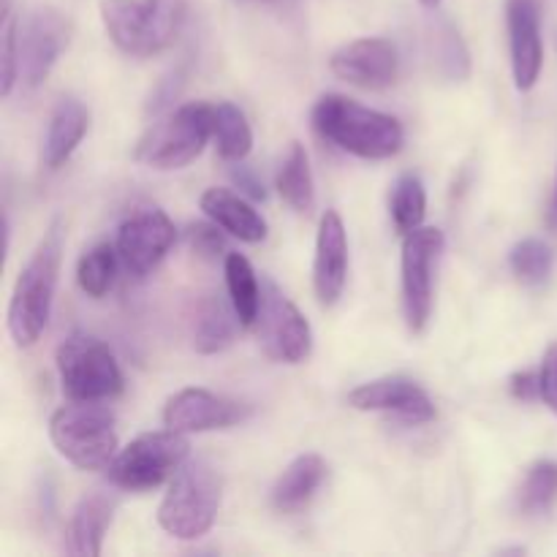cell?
Wrapping results in <instances>:
<instances>
[{
  "mask_svg": "<svg viewBox=\"0 0 557 557\" xmlns=\"http://www.w3.org/2000/svg\"><path fill=\"white\" fill-rule=\"evenodd\" d=\"M549 226L557 232V174H555V190H553V201H549Z\"/></svg>",
  "mask_w": 557,
  "mask_h": 557,
  "instance_id": "e575fe53",
  "label": "cell"
},
{
  "mask_svg": "<svg viewBox=\"0 0 557 557\" xmlns=\"http://www.w3.org/2000/svg\"><path fill=\"white\" fill-rule=\"evenodd\" d=\"M237 326H243L232 299L221 294H210L201 299L194 319V348L199 354H221L237 337Z\"/></svg>",
  "mask_w": 557,
  "mask_h": 557,
  "instance_id": "7402d4cb",
  "label": "cell"
},
{
  "mask_svg": "<svg viewBox=\"0 0 557 557\" xmlns=\"http://www.w3.org/2000/svg\"><path fill=\"white\" fill-rule=\"evenodd\" d=\"M277 194L286 201L292 210L297 212H310L315 207V183L313 172H310L308 152L299 141H292L286 158L281 163V172H277Z\"/></svg>",
  "mask_w": 557,
  "mask_h": 557,
  "instance_id": "cb8c5ba5",
  "label": "cell"
},
{
  "mask_svg": "<svg viewBox=\"0 0 557 557\" xmlns=\"http://www.w3.org/2000/svg\"><path fill=\"white\" fill-rule=\"evenodd\" d=\"M223 270H226L228 299H232L239 321H243L245 330H253L256 315H259L261 308V286L253 267L243 253H228L223 259Z\"/></svg>",
  "mask_w": 557,
  "mask_h": 557,
  "instance_id": "d4e9b609",
  "label": "cell"
},
{
  "mask_svg": "<svg viewBox=\"0 0 557 557\" xmlns=\"http://www.w3.org/2000/svg\"><path fill=\"white\" fill-rule=\"evenodd\" d=\"M326 479V462L319 455H299L272 487V506L283 515L302 511Z\"/></svg>",
  "mask_w": 557,
  "mask_h": 557,
  "instance_id": "44dd1931",
  "label": "cell"
},
{
  "mask_svg": "<svg viewBox=\"0 0 557 557\" xmlns=\"http://www.w3.org/2000/svg\"><path fill=\"white\" fill-rule=\"evenodd\" d=\"M313 128L337 150L351 152L364 161H384L397 156L406 141L403 125L392 114L375 112L337 92L315 101Z\"/></svg>",
  "mask_w": 557,
  "mask_h": 557,
  "instance_id": "6da1fadb",
  "label": "cell"
},
{
  "mask_svg": "<svg viewBox=\"0 0 557 557\" xmlns=\"http://www.w3.org/2000/svg\"><path fill=\"white\" fill-rule=\"evenodd\" d=\"M348 406L357 411L389 413L403 424H428L435 419V406L428 392L417 381L406 375H386V379L368 381L348 395Z\"/></svg>",
  "mask_w": 557,
  "mask_h": 557,
  "instance_id": "4fadbf2b",
  "label": "cell"
},
{
  "mask_svg": "<svg viewBox=\"0 0 557 557\" xmlns=\"http://www.w3.org/2000/svg\"><path fill=\"white\" fill-rule=\"evenodd\" d=\"M177 239L172 218L158 207H139L117 228V253L123 270L134 277H147L172 250Z\"/></svg>",
  "mask_w": 557,
  "mask_h": 557,
  "instance_id": "7c38bea8",
  "label": "cell"
},
{
  "mask_svg": "<svg viewBox=\"0 0 557 557\" xmlns=\"http://www.w3.org/2000/svg\"><path fill=\"white\" fill-rule=\"evenodd\" d=\"M221 473L207 460H190L172 476L158 506V525L180 542L207 536L221 509Z\"/></svg>",
  "mask_w": 557,
  "mask_h": 557,
  "instance_id": "277c9868",
  "label": "cell"
},
{
  "mask_svg": "<svg viewBox=\"0 0 557 557\" xmlns=\"http://www.w3.org/2000/svg\"><path fill=\"white\" fill-rule=\"evenodd\" d=\"M188 0H101V22L120 52L152 58L177 41Z\"/></svg>",
  "mask_w": 557,
  "mask_h": 557,
  "instance_id": "3957f363",
  "label": "cell"
},
{
  "mask_svg": "<svg viewBox=\"0 0 557 557\" xmlns=\"http://www.w3.org/2000/svg\"><path fill=\"white\" fill-rule=\"evenodd\" d=\"M190 444L185 433L158 430L131 441L109 466V482L128 493L156 490L188 462Z\"/></svg>",
  "mask_w": 557,
  "mask_h": 557,
  "instance_id": "ba28073f",
  "label": "cell"
},
{
  "mask_svg": "<svg viewBox=\"0 0 557 557\" xmlns=\"http://www.w3.org/2000/svg\"><path fill=\"white\" fill-rule=\"evenodd\" d=\"M212 139L223 161H245L253 147V131L243 109L228 101L212 103Z\"/></svg>",
  "mask_w": 557,
  "mask_h": 557,
  "instance_id": "603a6c76",
  "label": "cell"
},
{
  "mask_svg": "<svg viewBox=\"0 0 557 557\" xmlns=\"http://www.w3.org/2000/svg\"><path fill=\"white\" fill-rule=\"evenodd\" d=\"M201 210L212 223L243 243H261L267 237V221L253 210V205L228 188H210L201 194Z\"/></svg>",
  "mask_w": 557,
  "mask_h": 557,
  "instance_id": "ac0fdd59",
  "label": "cell"
},
{
  "mask_svg": "<svg viewBox=\"0 0 557 557\" xmlns=\"http://www.w3.org/2000/svg\"><path fill=\"white\" fill-rule=\"evenodd\" d=\"M256 337L270 359L283 364H299L310 357L313 332L297 305L267 281L261 288V308L256 315Z\"/></svg>",
  "mask_w": 557,
  "mask_h": 557,
  "instance_id": "30bf717a",
  "label": "cell"
},
{
  "mask_svg": "<svg viewBox=\"0 0 557 557\" xmlns=\"http://www.w3.org/2000/svg\"><path fill=\"white\" fill-rule=\"evenodd\" d=\"M60 384L69 400L103 403L123 392V370L98 337L74 332L58 348Z\"/></svg>",
  "mask_w": 557,
  "mask_h": 557,
  "instance_id": "8992f818",
  "label": "cell"
},
{
  "mask_svg": "<svg viewBox=\"0 0 557 557\" xmlns=\"http://www.w3.org/2000/svg\"><path fill=\"white\" fill-rule=\"evenodd\" d=\"M60 261H63V232L54 223L38 243L27 264L22 267L9 302V332L20 348H30L44 335L52 315L54 288H58Z\"/></svg>",
  "mask_w": 557,
  "mask_h": 557,
  "instance_id": "7a4b0ae2",
  "label": "cell"
},
{
  "mask_svg": "<svg viewBox=\"0 0 557 557\" xmlns=\"http://www.w3.org/2000/svg\"><path fill=\"white\" fill-rule=\"evenodd\" d=\"M444 250V232L433 226H419L403 239L400 283L403 315L411 332H424L433 315V267Z\"/></svg>",
  "mask_w": 557,
  "mask_h": 557,
  "instance_id": "9c48e42d",
  "label": "cell"
},
{
  "mask_svg": "<svg viewBox=\"0 0 557 557\" xmlns=\"http://www.w3.org/2000/svg\"><path fill=\"white\" fill-rule=\"evenodd\" d=\"M389 210L400 234H411L413 228L422 226L424 215H428V190H424L422 180L413 177V174L397 180L395 188H392Z\"/></svg>",
  "mask_w": 557,
  "mask_h": 557,
  "instance_id": "83f0119b",
  "label": "cell"
},
{
  "mask_svg": "<svg viewBox=\"0 0 557 557\" xmlns=\"http://www.w3.org/2000/svg\"><path fill=\"white\" fill-rule=\"evenodd\" d=\"M87 123H90V114L76 98H60L54 103L47 136H44V163L49 169H60L74 156L79 141L85 139Z\"/></svg>",
  "mask_w": 557,
  "mask_h": 557,
  "instance_id": "ffe728a7",
  "label": "cell"
},
{
  "mask_svg": "<svg viewBox=\"0 0 557 557\" xmlns=\"http://www.w3.org/2000/svg\"><path fill=\"white\" fill-rule=\"evenodd\" d=\"M114 506H117V500L107 493H90L76 504L69 522V553L82 557L101 555Z\"/></svg>",
  "mask_w": 557,
  "mask_h": 557,
  "instance_id": "d6986e66",
  "label": "cell"
},
{
  "mask_svg": "<svg viewBox=\"0 0 557 557\" xmlns=\"http://www.w3.org/2000/svg\"><path fill=\"white\" fill-rule=\"evenodd\" d=\"M232 180L239 185V190H243V194L250 196V199L259 201V199H264V196H267L264 185H261L259 180L253 177V172H250L248 166H243V161H239L237 169L232 172Z\"/></svg>",
  "mask_w": 557,
  "mask_h": 557,
  "instance_id": "836d02e7",
  "label": "cell"
},
{
  "mask_svg": "<svg viewBox=\"0 0 557 557\" xmlns=\"http://www.w3.org/2000/svg\"><path fill=\"white\" fill-rule=\"evenodd\" d=\"M212 139V103H183L147 131L136 158L158 172L188 166Z\"/></svg>",
  "mask_w": 557,
  "mask_h": 557,
  "instance_id": "52a82bcc",
  "label": "cell"
},
{
  "mask_svg": "<svg viewBox=\"0 0 557 557\" xmlns=\"http://www.w3.org/2000/svg\"><path fill=\"white\" fill-rule=\"evenodd\" d=\"M539 386H542V400L557 417V343L544 354L542 368H539Z\"/></svg>",
  "mask_w": 557,
  "mask_h": 557,
  "instance_id": "1f68e13d",
  "label": "cell"
},
{
  "mask_svg": "<svg viewBox=\"0 0 557 557\" xmlns=\"http://www.w3.org/2000/svg\"><path fill=\"white\" fill-rule=\"evenodd\" d=\"M120 267H123V261H120L117 245L98 243L96 248H90L79 259V267H76V281H79V288L87 294V297L101 299L112 292Z\"/></svg>",
  "mask_w": 557,
  "mask_h": 557,
  "instance_id": "484cf974",
  "label": "cell"
},
{
  "mask_svg": "<svg viewBox=\"0 0 557 557\" xmlns=\"http://www.w3.org/2000/svg\"><path fill=\"white\" fill-rule=\"evenodd\" d=\"M419 3H422L424 9H435V5H438L441 0H419Z\"/></svg>",
  "mask_w": 557,
  "mask_h": 557,
  "instance_id": "d590c367",
  "label": "cell"
},
{
  "mask_svg": "<svg viewBox=\"0 0 557 557\" xmlns=\"http://www.w3.org/2000/svg\"><path fill=\"white\" fill-rule=\"evenodd\" d=\"M557 498V462L539 460L528 468L517 493V509L525 517L547 515Z\"/></svg>",
  "mask_w": 557,
  "mask_h": 557,
  "instance_id": "4316f807",
  "label": "cell"
},
{
  "mask_svg": "<svg viewBox=\"0 0 557 557\" xmlns=\"http://www.w3.org/2000/svg\"><path fill=\"white\" fill-rule=\"evenodd\" d=\"M54 449L79 471H103L117 457V433L109 408L98 403H71L49 419Z\"/></svg>",
  "mask_w": 557,
  "mask_h": 557,
  "instance_id": "5b68a950",
  "label": "cell"
},
{
  "mask_svg": "<svg viewBox=\"0 0 557 557\" xmlns=\"http://www.w3.org/2000/svg\"><path fill=\"white\" fill-rule=\"evenodd\" d=\"M330 69L337 79L362 90H384L395 85L400 74V54L386 38H357L330 58Z\"/></svg>",
  "mask_w": 557,
  "mask_h": 557,
  "instance_id": "5bb4252c",
  "label": "cell"
},
{
  "mask_svg": "<svg viewBox=\"0 0 557 557\" xmlns=\"http://www.w3.org/2000/svg\"><path fill=\"white\" fill-rule=\"evenodd\" d=\"M69 20L49 5L33 9L16 25V65H20V82L27 90H36L52 74L54 63L69 47Z\"/></svg>",
  "mask_w": 557,
  "mask_h": 557,
  "instance_id": "8fae6325",
  "label": "cell"
},
{
  "mask_svg": "<svg viewBox=\"0 0 557 557\" xmlns=\"http://www.w3.org/2000/svg\"><path fill=\"white\" fill-rule=\"evenodd\" d=\"M555 264L553 248H549L544 239L528 237L522 243H517L509 253V267L515 272V277L525 286H539L549 277Z\"/></svg>",
  "mask_w": 557,
  "mask_h": 557,
  "instance_id": "f1b7e54d",
  "label": "cell"
},
{
  "mask_svg": "<svg viewBox=\"0 0 557 557\" xmlns=\"http://www.w3.org/2000/svg\"><path fill=\"white\" fill-rule=\"evenodd\" d=\"M250 417V406L232 400V397L212 395L207 389H183L169 397L163 408V424L177 433H210L226 430L245 422Z\"/></svg>",
  "mask_w": 557,
  "mask_h": 557,
  "instance_id": "9a60e30c",
  "label": "cell"
},
{
  "mask_svg": "<svg viewBox=\"0 0 557 557\" xmlns=\"http://www.w3.org/2000/svg\"><path fill=\"white\" fill-rule=\"evenodd\" d=\"M511 395L517 400H536L542 397V386H539V373H517L511 375Z\"/></svg>",
  "mask_w": 557,
  "mask_h": 557,
  "instance_id": "d6a6232c",
  "label": "cell"
},
{
  "mask_svg": "<svg viewBox=\"0 0 557 557\" xmlns=\"http://www.w3.org/2000/svg\"><path fill=\"white\" fill-rule=\"evenodd\" d=\"M506 27H509L511 74L520 92L533 90L542 76V0H506Z\"/></svg>",
  "mask_w": 557,
  "mask_h": 557,
  "instance_id": "2e32d148",
  "label": "cell"
},
{
  "mask_svg": "<svg viewBox=\"0 0 557 557\" xmlns=\"http://www.w3.org/2000/svg\"><path fill=\"white\" fill-rule=\"evenodd\" d=\"M223 228L218 226V223H194V226H188V232H185V239H188L190 250H194L196 256H201V259H210L215 261L218 256H223L226 259L228 250H226V237H223Z\"/></svg>",
  "mask_w": 557,
  "mask_h": 557,
  "instance_id": "4dcf8cb0",
  "label": "cell"
},
{
  "mask_svg": "<svg viewBox=\"0 0 557 557\" xmlns=\"http://www.w3.org/2000/svg\"><path fill=\"white\" fill-rule=\"evenodd\" d=\"M433 54H435V65H438V71L446 76V79L462 82L468 76V71H471V60H468L466 44H462L460 33H457L449 22H444V25L435 30Z\"/></svg>",
  "mask_w": 557,
  "mask_h": 557,
  "instance_id": "f546056e",
  "label": "cell"
},
{
  "mask_svg": "<svg viewBox=\"0 0 557 557\" xmlns=\"http://www.w3.org/2000/svg\"><path fill=\"white\" fill-rule=\"evenodd\" d=\"M348 281V237L343 218L335 210L321 215L319 234H315L313 259V288L324 308H332L343 297Z\"/></svg>",
  "mask_w": 557,
  "mask_h": 557,
  "instance_id": "e0dca14e",
  "label": "cell"
}]
</instances>
